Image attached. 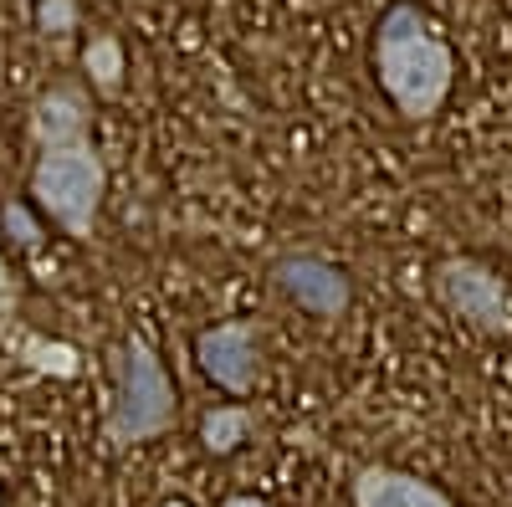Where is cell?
Listing matches in <instances>:
<instances>
[{
  "mask_svg": "<svg viewBox=\"0 0 512 507\" xmlns=\"http://www.w3.org/2000/svg\"><path fill=\"white\" fill-rule=\"evenodd\" d=\"M374 82L405 123H425L446 108L451 82H456V52L441 36L436 16L425 6H415V0H395V6L379 16V26H374Z\"/></svg>",
  "mask_w": 512,
  "mask_h": 507,
  "instance_id": "obj_1",
  "label": "cell"
},
{
  "mask_svg": "<svg viewBox=\"0 0 512 507\" xmlns=\"http://www.w3.org/2000/svg\"><path fill=\"white\" fill-rule=\"evenodd\" d=\"M108 374H113V400L103 415V441L113 451L149 446L175 431V420H180L175 379H169L164 359L154 354L144 333H123L108 349Z\"/></svg>",
  "mask_w": 512,
  "mask_h": 507,
  "instance_id": "obj_2",
  "label": "cell"
},
{
  "mask_svg": "<svg viewBox=\"0 0 512 507\" xmlns=\"http://www.w3.org/2000/svg\"><path fill=\"white\" fill-rule=\"evenodd\" d=\"M26 195L36 205V216L57 226L67 241H93L98 216H103V195H108V164L93 144L47 149L31 164Z\"/></svg>",
  "mask_w": 512,
  "mask_h": 507,
  "instance_id": "obj_3",
  "label": "cell"
},
{
  "mask_svg": "<svg viewBox=\"0 0 512 507\" xmlns=\"http://www.w3.org/2000/svg\"><path fill=\"white\" fill-rule=\"evenodd\" d=\"M431 287L451 318L487 338H512V287L477 257H446L431 272Z\"/></svg>",
  "mask_w": 512,
  "mask_h": 507,
  "instance_id": "obj_4",
  "label": "cell"
},
{
  "mask_svg": "<svg viewBox=\"0 0 512 507\" xmlns=\"http://www.w3.org/2000/svg\"><path fill=\"white\" fill-rule=\"evenodd\" d=\"M195 364L216 390L251 395L262 385V323L256 318H226L195 333Z\"/></svg>",
  "mask_w": 512,
  "mask_h": 507,
  "instance_id": "obj_5",
  "label": "cell"
},
{
  "mask_svg": "<svg viewBox=\"0 0 512 507\" xmlns=\"http://www.w3.org/2000/svg\"><path fill=\"white\" fill-rule=\"evenodd\" d=\"M272 287L297 313H308L318 323H338L354 303L349 272L338 262H328V257H318V251H287V257H277L272 262Z\"/></svg>",
  "mask_w": 512,
  "mask_h": 507,
  "instance_id": "obj_6",
  "label": "cell"
},
{
  "mask_svg": "<svg viewBox=\"0 0 512 507\" xmlns=\"http://www.w3.org/2000/svg\"><path fill=\"white\" fill-rule=\"evenodd\" d=\"M26 134H31L36 154L93 144V98H88V88H77V82L41 88L31 98V108H26Z\"/></svg>",
  "mask_w": 512,
  "mask_h": 507,
  "instance_id": "obj_7",
  "label": "cell"
},
{
  "mask_svg": "<svg viewBox=\"0 0 512 507\" xmlns=\"http://www.w3.org/2000/svg\"><path fill=\"white\" fill-rule=\"evenodd\" d=\"M354 507H456L436 482H425L400 467H359L349 482Z\"/></svg>",
  "mask_w": 512,
  "mask_h": 507,
  "instance_id": "obj_8",
  "label": "cell"
},
{
  "mask_svg": "<svg viewBox=\"0 0 512 507\" xmlns=\"http://www.w3.org/2000/svg\"><path fill=\"white\" fill-rule=\"evenodd\" d=\"M6 354H11L21 369L41 374V379H77V374H82L77 344H67V338H47V333H31V328H21V333L11 338Z\"/></svg>",
  "mask_w": 512,
  "mask_h": 507,
  "instance_id": "obj_9",
  "label": "cell"
},
{
  "mask_svg": "<svg viewBox=\"0 0 512 507\" xmlns=\"http://www.w3.org/2000/svg\"><path fill=\"white\" fill-rule=\"evenodd\" d=\"M251 431H256L251 405H210L200 415V446L210 456H236L251 441Z\"/></svg>",
  "mask_w": 512,
  "mask_h": 507,
  "instance_id": "obj_10",
  "label": "cell"
},
{
  "mask_svg": "<svg viewBox=\"0 0 512 507\" xmlns=\"http://www.w3.org/2000/svg\"><path fill=\"white\" fill-rule=\"evenodd\" d=\"M82 72H88V88H93V93L113 98V93L123 88V72H128V57H123V41H118L113 31L93 36L88 47H82Z\"/></svg>",
  "mask_w": 512,
  "mask_h": 507,
  "instance_id": "obj_11",
  "label": "cell"
},
{
  "mask_svg": "<svg viewBox=\"0 0 512 507\" xmlns=\"http://www.w3.org/2000/svg\"><path fill=\"white\" fill-rule=\"evenodd\" d=\"M0 231H6L11 251H21V257H36L41 241H47V226H41V216L26 200H6V205H0Z\"/></svg>",
  "mask_w": 512,
  "mask_h": 507,
  "instance_id": "obj_12",
  "label": "cell"
},
{
  "mask_svg": "<svg viewBox=\"0 0 512 507\" xmlns=\"http://www.w3.org/2000/svg\"><path fill=\"white\" fill-rule=\"evenodd\" d=\"M21 282L6 262V251H0V349H11V338L21 333Z\"/></svg>",
  "mask_w": 512,
  "mask_h": 507,
  "instance_id": "obj_13",
  "label": "cell"
},
{
  "mask_svg": "<svg viewBox=\"0 0 512 507\" xmlns=\"http://www.w3.org/2000/svg\"><path fill=\"white\" fill-rule=\"evenodd\" d=\"M36 31L41 36L77 31V0H36Z\"/></svg>",
  "mask_w": 512,
  "mask_h": 507,
  "instance_id": "obj_14",
  "label": "cell"
},
{
  "mask_svg": "<svg viewBox=\"0 0 512 507\" xmlns=\"http://www.w3.org/2000/svg\"><path fill=\"white\" fill-rule=\"evenodd\" d=\"M221 507H267V502H262V497H226Z\"/></svg>",
  "mask_w": 512,
  "mask_h": 507,
  "instance_id": "obj_15",
  "label": "cell"
}]
</instances>
